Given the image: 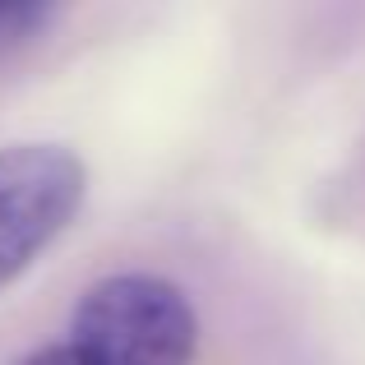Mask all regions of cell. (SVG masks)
Segmentation results:
<instances>
[{
  "instance_id": "cell-1",
  "label": "cell",
  "mask_w": 365,
  "mask_h": 365,
  "mask_svg": "<svg viewBox=\"0 0 365 365\" xmlns=\"http://www.w3.org/2000/svg\"><path fill=\"white\" fill-rule=\"evenodd\" d=\"M74 347L93 365H190L199 319L176 282L116 273L93 282L74 305Z\"/></svg>"
},
{
  "instance_id": "cell-3",
  "label": "cell",
  "mask_w": 365,
  "mask_h": 365,
  "mask_svg": "<svg viewBox=\"0 0 365 365\" xmlns=\"http://www.w3.org/2000/svg\"><path fill=\"white\" fill-rule=\"evenodd\" d=\"M46 19H51V9H42V5H0V51L28 42Z\"/></svg>"
},
{
  "instance_id": "cell-2",
  "label": "cell",
  "mask_w": 365,
  "mask_h": 365,
  "mask_svg": "<svg viewBox=\"0 0 365 365\" xmlns=\"http://www.w3.org/2000/svg\"><path fill=\"white\" fill-rule=\"evenodd\" d=\"M88 171L61 143L0 148V287H9L83 204Z\"/></svg>"
},
{
  "instance_id": "cell-4",
  "label": "cell",
  "mask_w": 365,
  "mask_h": 365,
  "mask_svg": "<svg viewBox=\"0 0 365 365\" xmlns=\"http://www.w3.org/2000/svg\"><path fill=\"white\" fill-rule=\"evenodd\" d=\"M19 365H93V361L83 356L74 342H65V347H37V351H28Z\"/></svg>"
}]
</instances>
